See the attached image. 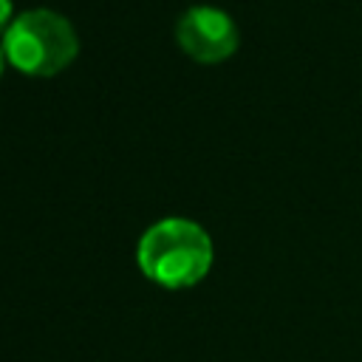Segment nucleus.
Returning a JSON list of instances; mask_svg holds the SVG:
<instances>
[{
  "mask_svg": "<svg viewBox=\"0 0 362 362\" xmlns=\"http://www.w3.org/2000/svg\"><path fill=\"white\" fill-rule=\"evenodd\" d=\"M212 257L215 249L206 229L187 218H164L153 223L136 249L141 274L164 288H189L201 283Z\"/></svg>",
  "mask_w": 362,
  "mask_h": 362,
  "instance_id": "f257e3e1",
  "label": "nucleus"
},
{
  "mask_svg": "<svg viewBox=\"0 0 362 362\" xmlns=\"http://www.w3.org/2000/svg\"><path fill=\"white\" fill-rule=\"evenodd\" d=\"M6 59L28 76H54L68 68L79 51L74 25L48 8L23 11L3 34Z\"/></svg>",
  "mask_w": 362,
  "mask_h": 362,
  "instance_id": "f03ea898",
  "label": "nucleus"
},
{
  "mask_svg": "<svg viewBox=\"0 0 362 362\" xmlns=\"http://www.w3.org/2000/svg\"><path fill=\"white\" fill-rule=\"evenodd\" d=\"M175 42L181 51L204 65L229 59L238 51L240 34L235 20L218 6H192L175 23Z\"/></svg>",
  "mask_w": 362,
  "mask_h": 362,
  "instance_id": "7ed1b4c3",
  "label": "nucleus"
},
{
  "mask_svg": "<svg viewBox=\"0 0 362 362\" xmlns=\"http://www.w3.org/2000/svg\"><path fill=\"white\" fill-rule=\"evenodd\" d=\"M3 62H6V51H3V45H0V74H3Z\"/></svg>",
  "mask_w": 362,
  "mask_h": 362,
  "instance_id": "39448f33",
  "label": "nucleus"
},
{
  "mask_svg": "<svg viewBox=\"0 0 362 362\" xmlns=\"http://www.w3.org/2000/svg\"><path fill=\"white\" fill-rule=\"evenodd\" d=\"M11 0H0V28H8L11 23Z\"/></svg>",
  "mask_w": 362,
  "mask_h": 362,
  "instance_id": "20e7f679",
  "label": "nucleus"
}]
</instances>
